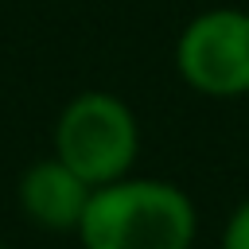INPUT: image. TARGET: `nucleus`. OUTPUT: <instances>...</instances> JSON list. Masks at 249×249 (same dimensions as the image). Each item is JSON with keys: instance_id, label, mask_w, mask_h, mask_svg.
<instances>
[{"instance_id": "obj_1", "label": "nucleus", "mask_w": 249, "mask_h": 249, "mask_svg": "<svg viewBox=\"0 0 249 249\" xmlns=\"http://www.w3.org/2000/svg\"><path fill=\"white\" fill-rule=\"evenodd\" d=\"M198 214L187 191L163 179H117L89 195L82 249H191Z\"/></svg>"}, {"instance_id": "obj_2", "label": "nucleus", "mask_w": 249, "mask_h": 249, "mask_svg": "<svg viewBox=\"0 0 249 249\" xmlns=\"http://www.w3.org/2000/svg\"><path fill=\"white\" fill-rule=\"evenodd\" d=\"M140 152V128L132 109L105 89H86L58 113L54 160H62L93 191L128 179Z\"/></svg>"}, {"instance_id": "obj_3", "label": "nucleus", "mask_w": 249, "mask_h": 249, "mask_svg": "<svg viewBox=\"0 0 249 249\" xmlns=\"http://www.w3.org/2000/svg\"><path fill=\"white\" fill-rule=\"evenodd\" d=\"M179 78L206 97L249 93V12L206 8L198 12L175 43Z\"/></svg>"}, {"instance_id": "obj_4", "label": "nucleus", "mask_w": 249, "mask_h": 249, "mask_svg": "<svg viewBox=\"0 0 249 249\" xmlns=\"http://www.w3.org/2000/svg\"><path fill=\"white\" fill-rule=\"evenodd\" d=\"M89 195L93 187L86 179H78L62 160H39L31 163L23 175H19V210L43 226V230H74L82 226V214L89 206Z\"/></svg>"}, {"instance_id": "obj_5", "label": "nucleus", "mask_w": 249, "mask_h": 249, "mask_svg": "<svg viewBox=\"0 0 249 249\" xmlns=\"http://www.w3.org/2000/svg\"><path fill=\"white\" fill-rule=\"evenodd\" d=\"M222 249H249V198L237 202V210L230 214L226 233H222Z\"/></svg>"}, {"instance_id": "obj_6", "label": "nucleus", "mask_w": 249, "mask_h": 249, "mask_svg": "<svg viewBox=\"0 0 249 249\" xmlns=\"http://www.w3.org/2000/svg\"><path fill=\"white\" fill-rule=\"evenodd\" d=\"M0 249H12V245H0Z\"/></svg>"}]
</instances>
